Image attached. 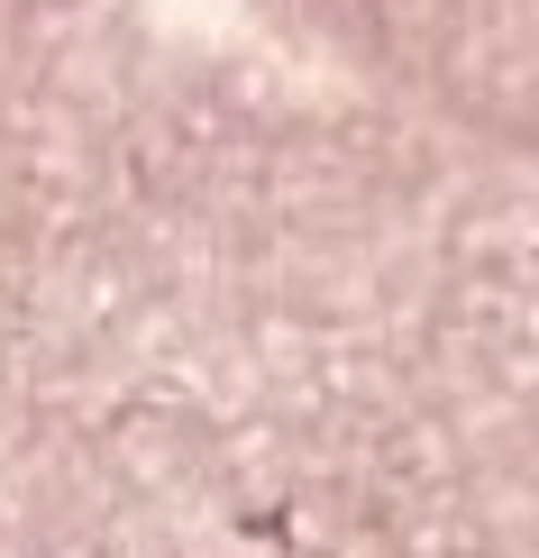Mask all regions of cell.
I'll return each mask as SVG.
<instances>
[]
</instances>
